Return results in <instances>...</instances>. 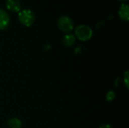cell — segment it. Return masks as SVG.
Wrapping results in <instances>:
<instances>
[{"instance_id":"6da1fadb","label":"cell","mask_w":129,"mask_h":128,"mask_svg":"<svg viewBox=\"0 0 129 128\" xmlns=\"http://www.w3.org/2000/svg\"><path fill=\"white\" fill-rule=\"evenodd\" d=\"M18 20L22 25L29 27L34 23L36 17L30 9H23L19 11Z\"/></svg>"},{"instance_id":"7a4b0ae2","label":"cell","mask_w":129,"mask_h":128,"mask_svg":"<svg viewBox=\"0 0 129 128\" xmlns=\"http://www.w3.org/2000/svg\"><path fill=\"white\" fill-rule=\"evenodd\" d=\"M93 35L91 28L87 25H79L75 29V37L82 41L89 40Z\"/></svg>"},{"instance_id":"3957f363","label":"cell","mask_w":129,"mask_h":128,"mask_svg":"<svg viewBox=\"0 0 129 128\" xmlns=\"http://www.w3.org/2000/svg\"><path fill=\"white\" fill-rule=\"evenodd\" d=\"M57 26L62 32L69 33L73 29V22L70 17L63 15L58 19Z\"/></svg>"},{"instance_id":"277c9868","label":"cell","mask_w":129,"mask_h":128,"mask_svg":"<svg viewBox=\"0 0 129 128\" xmlns=\"http://www.w3.org/2000/svg\"><path fill=\"white\" fill-rule=\"evenodd\" d=\"M10 17L3 9L0 8V30L6 29L10 24Z\"/></svg>"},{"instance_id":"5b68a950","label":"cell","mask_w":129,"mask_h":128,"mask_svg":"<svg viewBox=\"0 0 129 128\" xmlns=\"http://www.w3.org/2000/svg\"><path fill=\"white\" fill-rule=\"evenodd\" d=\"M5 5L7 9L11 12H19L21 10V5L19 0H6Z\"/></svg>"},{"instance_id":"8992f818","label":"cell","mask_w":129,"mask_h":128,"mask_svg":"<svg viewBox=\"0 0 129 128\" xmlns=\"http://www.w3.org/2000/svg\"><path fill=\"white\" fill-rule=\"evenodd\" d=\"M119 16L123 21H128L129 20V7L127 4H122L119 10Z\"/></svg>"},{"instance_id":"52a82bcc","label":"cell","mask_w":129,"mask_h":128,"mask_svg":"<svg viewBox=\"0 0 129 128\" xmlns=\"http://www.w3.org/2000/svg\"><path fill=\"white\" fill-rule=\"evenodd\" d=\"M76 41V37L73 34H66L63 38V44L67 47H71Z\"/></svg>"},{"instance_id":"ba28073f","label":"cell","mask_w":129,"mask_h":128,"mask_svg":"<svg viewBox=\"0 0 129 128\" xmlns=\"http://www.w3.org/2000/svg\"><path fill=\"white\" fill-rule=\"evenodd\" d=\"M8 125L11 128H20L22 126L21 121L17 118H12L8 120Z\"/></svg>"},{"instance_id":"9c48e42d","label":"cell","mask_w":129,"mask_h":128,"mask_svg":"<svg viewBox=\"0 0 129 128\" xmlns=\"http://www.w3.org/2000/svg\"><path fill=\"white\" fill-rule=\"evenodd\" d=\"M115 97H116V94H115V92L114 91H109L107 94V97H106V98H107V101H113L114 99H115Z\"/></svg>"},{"instance_id":"30bf717a","label":"cell","mask_w":129,"mask_h":128,"mask_svg":"<svg viewBox=\"0 0 129 128\" xmlns=\"http://www.w3.org/2000/svg\"><path fill=\"white\" fill-rule=\"evenodd\" d=\"M124 81H125V86L127 87V88H128V71H126L124 76Z\"/></svg>"},{"instance_id":"8fae6325","label":"cell","mask_w":129,"mask_h":128,"mask_svg":"<svg viewBox=\"0 0 129 128\" xmlns=\"http://www.w3.org/2000/svg\"><path fill=\"white\" fill-rule=\"evenodd\" d=\"M100 128H113V127L111 125H110V124H104Z\"/></svg>"},{"instance_id":"7c38bea8","label":"cell","mask_w":129,"mask_h":128,"mask_svg":"<svg viewBox=\"0 0 129 128\" xmlns=\"http://www.w3.org/2000/svg\"><path fill=\"white\" fill-rule=\"evenodd\" d=\"M119 1H122V2H126V1H128V0H119Z\"/></svg>"}]
</instances>
